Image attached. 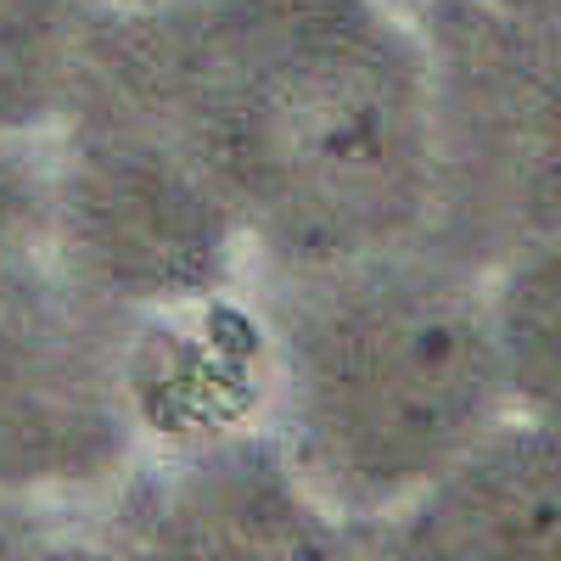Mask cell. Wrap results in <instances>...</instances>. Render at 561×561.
I'll return each instance as SVG.
<instances>
[{"mask_svg": "<svg viewBox=\"0 0 561 561\" xmlns=\"http://www.w3.org/2000/svg\"><path fill=\"white\" fill-rule=\"evenodd\" d=\"M399 556H505L550 561L561 545V455L550 415H505L455 466L377 517Z\"/></svg>", "mask_w": 561, "mask_h": 561, "instance_id": "obj_6", "label": "cell"}, {"mask_svg": "<svg viewBox=\"0 0 561 561\" xmlns=\"http://www.w3.org/2000/svg\"><path fill=\"white\" fill-rule=\"evenodd\" d=\"M404 253L280 270L264 320L280 460L337 523L388 517L517 415L489 280Z\"/></svg>", "mask_w": 561, "mask_h": 561, "instance_id": "obj_2", "label": "cell"}, {"mask_svg": "<svg viewBox=\"0 0 561 561\" xmlns=\"http://www.w3.org/2000/svg\"><path fill=\"white\" fill-rule=\"evenodd\" d=\"M561 287H556V237H539L505 259L489 280V314L511 399L534 415H550L556 399V343H561Z\"/></svg>", "mask_w": 561, "mask_h": 561, "instance_id": "obj_7", "label": "cell"}, {"mask_svg": "<svg viewBox=\"0 0 561 561\" xmlns=\"http://www.w3.org/2000/svg\"><path fill=\"white\" fill-rule=\"evenodd\" d=\"M124 534L174 556H325L343 523L314 505L280 449L197 438L129 500Z\"/></svg>", "mask_w": 561, "mask_h": 561, "instance_id": "obj_5", "label": "cell"}, {"mask_svg": "<svg viewBox=\"0 0 561 561\" xmlns=\"http://www.w3.org/2000/svg\"><path fill=\"white\" fill-rule=\"evenodd\" d=\"M73 107L68 158L45 192L68 270L113 304L169 309L208 298L248 248L237 214L124 96L84 79Z\"/></svg>", "mask_w": 561, "mask_h": 561, "instance_id": "obj_3", "label": "cell"}, {"mask_svg": "<svg viewBox=\"0 0 561 561\" xmlns=\"http://www.w3.org/2000/svg\"><path fill=\"white\" fill-rule=\"evenodd\" d=\"M84 79L147 113L275 270L399 253L427 230V45L377 0L113 12Z\"/></svg>", "mask_w": 561, "mask_h": 561, "instance_id": "obj_1", "label": "cell"}, {"mask_svg": "<svg viewBox=\"0 0 561 561\" xmlns=\"http://www.w3.org/2000/svg\"><path fill=\"white\" fill-rule=\"evenodd\" d=\"M124 12H180V7H197V0H118Z\"/></svg>", "mask_w": 561, "mask_h": 561, "instance_id": "obj_8", "label": "cell"}, {"mask_svg": "<svg viewBox=\"0 0 561 561\" xmlns=\"http://www.w3.org/2000/svg\"><path fill=\"white\" fill-rule=\"evenodd\" d=\"M135 449L124 354L39 309H0V500L107 483Z\"/></svg>", "mask_w": 561, "mask_h": 561, "instance_id": "obj_4", "label": "cell"}]
</instances>
